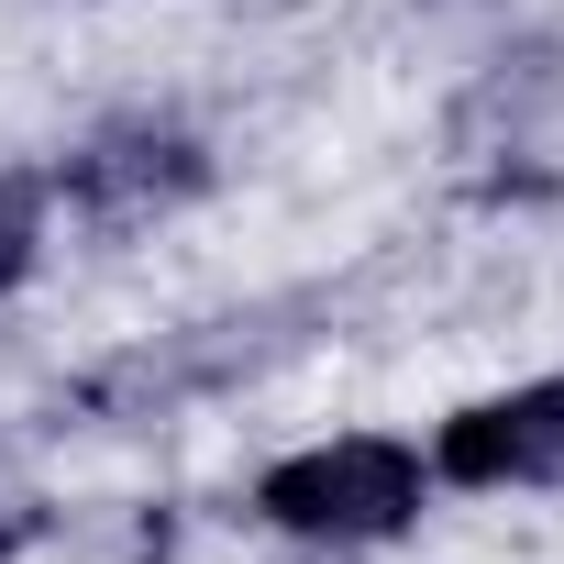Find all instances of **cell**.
<instances>
[{"mask_svg": "<svg viewBox=\"0 0 564 564\" xmlns=\"http://www.w3.org/2000/svg\"><path fill=\"white\" fill-rule=\"evenodd\" d=\"M254 509H265L276 531H300V542H388V531L421 509V454L355 432V443L289 454V465L254 487Z\"/></svg>", "mask_w": 564, "mask_h": 564, "instance_id": "1", "label": "cell"}, {"mask_svg": "<svg viewBox=\"0 0 564 564\" xmlns=\"http://www.w3.org/2000/svg\"><path fill=\"white\" fill-rule=\"evenodd\" d=\"M67 188H78L89 221H144V210H166V199L199 188V155L177 133H111V144H89L67 166Z\"/></svg>", "mask_w": 564, "mask_h": 564, "instance_id": "3", "label": "cell"}, {"mask_svg": "<svg viewBox=\"0 0 564 564\" xmlns=\"http://www.w3.org/2000/svg\"><path fill=\"white\" fill-rule=\"evenodd\" d=\"M432 465H443L454 487H564V377L509 388V399L443 421Z\"/></svg>", "mask_w": 564, "mask_h": 564, "instance_id": "2", "label": "cell"}, {"mask_svg": "<svg viewBox=\"0 0 564 564\" xmlns=\"http://www.w3.org/2000/svg\"><path fill=\"white\" fill-rule=\"evenodd\" d=\"M23 265H34V199L0 188V289H23Z\"/></svg>", "mask_w": 564, "mask_h": 564, "instance_id": "4", "label": "cell"}, {"mask_svg": "<svg viewBox=\"0 0 564 564\" xmlns=\"http://www.w3.org/2000/svg\"><path fill=\"white\" fill-rule=\"evenodd\" d=\"M0 553H12V531H0Z\"/></svg>", "mask_w": 564, "mask_h": 564, "instance_id": "5", "label": "cell"}]
</instances>
